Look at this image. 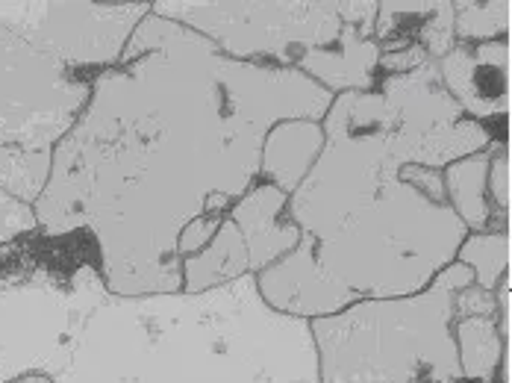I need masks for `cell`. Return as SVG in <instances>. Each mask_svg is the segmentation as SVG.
<instances>
[{
	"instance_id": "cell-8",
	"label": "cell",
	"mask_w": 512,
	"mask_h": 383,
	"mask_svg": "<svg viewBox=\"0 0 512 383\" xmlns=\"http://www.w3.org/2000/svg\"><path fill=\"white\" fill-rule=\"evenodd\" d=\"M151 12V3H42V0H0V27L48 54L71 74L95 80L115 68L121 54Z\"/></svg>"
},
{
	"instance_id": "cell-19",
	"label": "cell",
	"mask_w": 512,
	"mask_h": 383,
	"mask_svg": "<svg viewBox=\"0 0 512 383\" xmlns=\"http://www.w3.org/2000/svg\"><path fill=\"white\" fill-rule=\"evenodd\" d=\"M33 233H39L33 204H24L0 189V248H12L15 242Z\"/></svg>"
},
{
	"instance_id": "cell-16",
	"label": "cell",
	"mask_w": 512,
	"mask_h": 383,
	"mask_svg": "<svg viewBox=\"0 0 512 383\" xmlns=\"http://www.w3.org/2000/svg\"><path fill=\"white\" fill-rule=\"evenodd\" d=\"M457 263L474 274V286L495 292L510 277V230L468 233L457 251Z\"/></svg>"
},
{
	"instance_id": "cell-18",
	"label": "cell",
	"mask_w": 512,
	"mask_h": 383,
	"mask_svg": "<svg viewBox=\"0 0 512 383\" xmlns=\"http://www.w3.org/2000/svg\"><path fill=\"white\" fill-rule=\"evenodd\" d=\"M486 192L498 230H510V142L492 139V157L486 174Z\"/></svg>"
},
{
	"instance_id": "cell-5",
	"label": "cell",
	"mask_w": 512,
	"mask_h": 383,
	"mask_svg": "<svg viewBox=\"0 0 512 383\" xmlns=\"http://www.w3.org/2000/svg\"><path fill=\"white\" fill-rule=\"evenodd\" d=\"M95 80L71 74L0 27V189L36 204L48 186L56 145L92 98Z\"/></svg>"
},
{
	"instance_id": "cell-3",
	"label": "cell",
	"mask_w": 512,
	"mask_h": 383,
	"mask_svg": "<svg viewBox=\"0 0 512 383\" xmlns=\"http://www.w3.org/2000/svg\"><path fill=\"white\" fill-rule=\"evenodd\" d=\"M53 383H321L309 319L265 304L256 274L204 292L109 295Z\"/></svg>"
},
{
	"instance_id": "cell-22",
	"label": "cell",
	"mask_w": 512,
	"mask_h": 383,
	"mask_svg": "<svg viewBox=\"0 0 512 383\" xmlns=\"http://www.w3.org/2000/svg\"><path fill=\"white\" fill-rule=\"evenodd\" d=\"M339 18L351 27H357L365 39H374V18H377V3L374 0H336Z\"/></svg>"
},
{
	"instance_id": "cell-20",
	"label": "cell",
	"mask_w": 512,
	"mask_h": 383,
	"mask_svg": "<svg viewBox=\"0 0 512 383\" xmlns=\"http://www.w3.org/2000/svg\"><path fill=\"white\" fill-rule=\"evenodd\" d=\"M498 289H480V286H468L454 295V316H498Z\"/></svg>"
},
{
	"instance_id": "cell-24",
	"label": "cell",
	"mask_w": 512,
	"mask_h": 383,
	"mask_svg": "<svg viewBox=\"0 0 512 383\" xmlns=\"http://www.w3.org/2000/svg\"><path fill=\"white\" fill-rule=\"evenodd\" d=\"M12 383H53V378H42V375H30V378H21V381Z\"/></svg>"
},
{
	"instance_id": "cell-23",
	"label": "cell",
	"mask_w": 512,
	"mask_h": 383,
	"mask_svg": "<svg viewBox=\"0 0 512 383\" xmlns=\"http://www.w3.org/2000/svg\"><path fill=\"white\" fill-rule=\"evenodd\" d=\"M401 177L415 186L418 192H424L430 201H436V204H445V183H442V171H436V168H424V165H407L404 171H401Z\"/></svg>"
},
{
	"instance_id": "cell-2",
	"label": "cell",
	"mask_w": 512,
	"mask_h": 383,
	"mask_svg": "<svg viewBox=\"0 0 512 383\" xmlns=\"http://www.w3.org/2000/svg\"><path fill=\"white\" fill-rule=\"evenodd\" d=\"M324 148L289 195L295 257L312 266L333 310L362 298H404L457 260L468 236L448 204L430 201L401 171L486 151L492 133L465 118L436 62L386 74L371 92H342L321 118Z\"/></svg>"
},
{
	"instance_id": "cell-17",
	"label": "cell",
	"mask_w": 512,
	"mask_h": 383,
	"mask_svg": "<svg viewBox=\"0 0 512 383\" xmlns=\"http://www.w3.org/2000/svg\"><path fill=\"white\" fill-rule=\"evenodd\" d=\"M454 36L462 45L510 39V0H454Z\"/></svg>"
},
{
	"instance_id": "cell-1",
	"label": "cell",
	"mask_w": 512,
	"mask_h": 383,
	"mask_svg": "<svg viewBox=\"0 0 512 383\" xmlns=\"http://www.w3.org/2000/svg\"><path fill=\"white\" fill-rule=\"evenodd\" d=\"M333 98L298 68L230 59L148 12L53 151L39 233H89L112 295L180 292V233L254 186L274 124L321 121Z\"/></svg>"
},
{
	"instance_id": "cell-7",
	"label": "cell",
	"mask_w": 512,
	"mask_h": 383,
	"mask_svg": "<svg viewBox=\"0 0 512 383\" xmlns=\"http://www.w3.org/2000/svg\"><path fill=\"white\" fill-rule=\"evenodd\" d=\"M151 12L201 33L230 59L280 68H298L309 54L336 48L357 30L339 18L336 0H156Z\"/></svg>"
},
{
	"instance_id": "cell-4",
	"label": "cell",
	"mask_w": 512,
	"mask_h": 383,
	"mask_svg": "<svg viewBox=\"0 0 512 383\" xmlns=\"http://www.w3.org/2000/svg\"><path fill=\"white\" fill-rule=\"evenodd\" d=\"M474 283L451 263L427 289L362 298L309 322L321 383H465L454 342V295Z\"/></svg>"
},
{
	"instance_id": "cell-13",
	"label": "cell",
	"mask_w": 512,
	"mask_h": 383,
	"mask_svg": "<svg viewBox=\"0 0 512 383\" xmlns=\"http://www.w3.org/2000/svg\"><path fill=\"white\" fill-rule=\"evenodd\" d=\"M454 342L465 383H510V339L498 316H454Z\"/></svg>"
},
{
	"instance_id": "cell-14",
	"label": "cell",
	"mask_w": 512,
	"mask_h": 383,
	"mask_svg": "<svg viewBox=\"0 0 512 383\" xmlns=\"http://www.w3.org/2000/svg\"><path fill=\"white\" fill-rule=\"evenodd\" d=\"M489 157H492V145L486 151L468 154L442 168L445 204L454 210V216L465 224L468 233L498 230L492 204H489V192H486Z\"/></svg>"
},
{
	"instance_id": "cell-10",
	"label": "cell",
	"mask_w": 512,
	"mask_h": 383,
	"mask_svg": "<svg viewBox=\"0 0 512 383\" xmlns=\"http://www.w3.org/2000/svg\"><path fill=\"white\" fill-rule=\"evenodd\" d=\"M374 42L383 54L421 45L424 54L439 62L457 45L454 36V0H383L377 3Z\"/></svg>"
},
{
	"instance_id": "cell-21",
	"label": "cell",
	"mask_w": 512,
	"mask_h": 383,
	"mask_svg": "<svg viewBox=\"0 0 512 383\" xmlns=\"http://www.w3.org/2000/svg\"><path fill=\"white\" fill-rule=\"evenodd\" d=\"M221 221L224 216H204V219H195L183 233H180V260H186V257H192V254H198V251H204L206 245L212 242V236H215V230L221 227Z\"/></svg>"
},
{
	"instance_id": "cell-11",
	"label": "cell",
	"mask_w": 512,
	"mask_h": 383,
	"mask_svg": "<svg viewBox=\"0 0 512 383\" xmlns=\"http://www.w3.org/2000/svg\"><path fill=\"white\" fill-rule=\"evenodd\" d=\"M286 204H289L286 192H280L271 183L256 180L254 186L230 207L227 216L242 230V239L248 245L251 274L268 269L271 263H277L298 245L301 230L286 216Z\"/></svg>"
},
{
	"instance_id": "cell-6",
	"label": "cell",
	"mask_w": 512,
	"mask_h": 383,
	"mask_svg": "<svg viewBox=\"0 0 512 383\" xmlns=\"http://www.w3.org/2000/svg\"><path fill=\"white\" fill-rule=\"evenodd\" d=\"M112 292L95 263L74 272L33 269L0 283V383L59 378L92 313Z\"/></svg>"
},
{
	"instance_id": "cell-12",
	"label": "cell",
	"mask_w": 512,
	"mask_h": 383,
	"mask_svg": "<svg viewBox=\"0 0 512 383\" xmlns=\"http://www.w3.org/2000/svg\"><path fill=\"white\" fill-rule=\"evenodd\" d=\"M321 148H324L321 121L289 118L274 124L262 139L259 180L292 195L307 180L315 160L321 157Z\"/></svg>"
},
{
	"instance_id": "cell-9",
	"label": "cell",
	"mask_w": 512,
	"mask_h": 383,
	"mask_svg": "<svg viewBox=\"0 0 512 383\" xmlns=\"http://www.w3.org/2000/svg\"><path fill=\"white\" fill-rule=\"evenodd\" d=\"M445 92L465 118L483 124L495 136V121L507 130L510 118V39L462 45L457 42L436 62Z\"/></svg>"
},
{
	"instance_id": "cell-15",
	"label": "cell",
	"mask_w": 512,
	"mask_h": 383,
	"mask_svg": "<svg viewBox=\"0 0 512 383\" xmlns=\"http://www.w3.org/2000/svg\"><path fill=\"white\" fill-rule=\"evenodd\" d=\"M245 274H251L248 245L233 219L224 216L221 227L215 230L212 242L204 251L183 260V292H204Z\"/></svg>"
}]
</instances>
